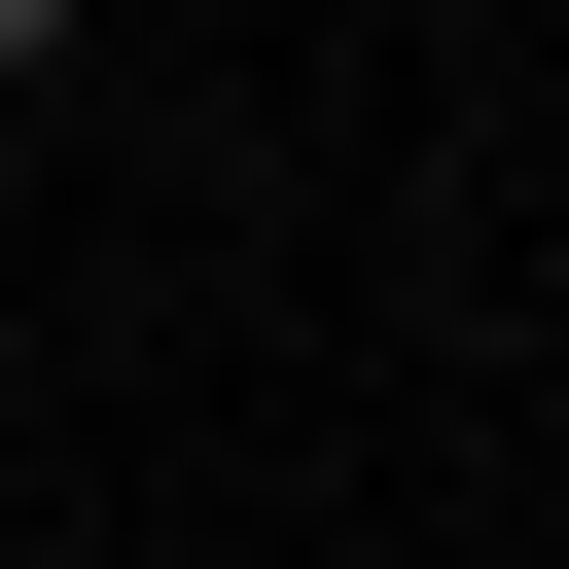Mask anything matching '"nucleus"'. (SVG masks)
<instances>
[{"label": "nucleus", "instance_id": "obj_1", "mask_svg": "<svg viewBox=\"0 0 569 569\" xmlns=\"http://www.w3.org/2000/svg\"><path fill=\"white\" fill-rule=\"evenodd\" d=\"M36 71H71V0H0V107H36Z\"/></svg>", "mask_w": 569, "mask_h": 569}]
</instances>
